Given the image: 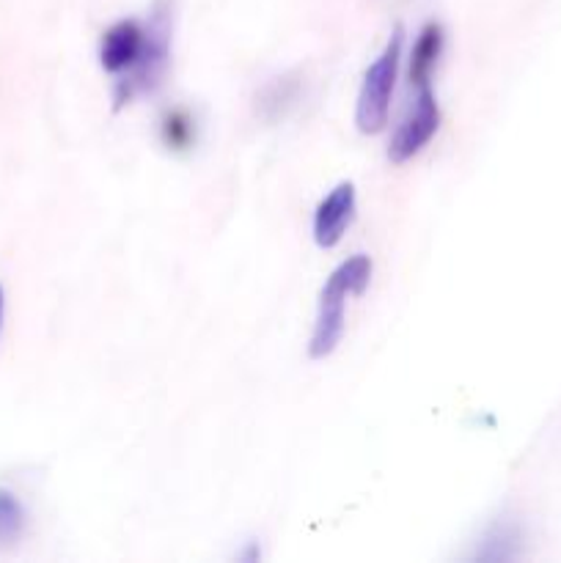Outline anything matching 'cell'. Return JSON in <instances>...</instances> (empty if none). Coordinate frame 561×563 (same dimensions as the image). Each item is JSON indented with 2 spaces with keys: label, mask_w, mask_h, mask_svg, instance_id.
<instances>
[{
  "label": "cell",
  "mask_w": 561,
  "mask_h": 563,
  "mask_svg": "<svg viewBox=\"0 0 561 563\" xmlns=\"http://www.w3.org/2000/svg\"><path fill=\"white\" fill-rule=\"evenodd\" d=\"M402 47H405V27L396 25L385 47L380 49V55L363 75L355 102V126L363 135H377L388 124L391 99H394L402 69Z\"/></svg>",
  "instance_id": "obj_1"
},
{
  "label": "cell",
  "mask_w": 561,
  "mask_h": 563,
  "mask_svg": "<svg viewBox=\"0 0 561 563\" xmlns=\"http://www.w3.org/2000/svg\"><path fill=\"white\" fill-rule=\"evenodd\" d=\"M148 38L143 49V60L135 75L127 80H116L113 102L116 108L132 102L138 93L154 91L163 80L165 69L170 60V0H154L152 16H148Z\"/></svg>",
  "instance_id": "obj_2"
},
{
  "label": "cell",
  "mask_w": 561,
  "mask_h": 563,
  "mask_svg": "<svg viewBox=\"0 0 561 563\" xmlns=\"http://www.w3.org/2000/svg\"><path fill=\"white\" fill-rule=\"evenodd\" d=\"M440 119H443V115H440V104L432 88H421V91H416L413 108L407 110L402 124L396 126L394 135H391V143H388L391 163L402 165L407 163V159L416 157V154H421L424 148H427V143L438 135Z\"/></svg>",
  "instance_id": "obj_3"
},
{
  "label": "cell",
  "mask_w": 561,
  "mask_h": 563,
  "mask_svg": "<svg viewBox=\"0 0 561 563\" xmlns=\"http://www.w3.org/2000/svg\"><path fill=\"white\" fill-rule=\"evenodd\" d=\"M148 25H143L135 16H124V20L113 22L108 31L99 38V66L116 80H127L135 75L138 66L143 60V49H146Z\"/></svg>",
  "instance_id": "obj_4"
},
{
  "label": "cell",
  "mask_w": 561,
  "mask_h": 563,
  "mask_svg": "<svg viewBox=\"0 0 561 563\" xmlns=\"http://www.w3.org/2000/svg\"><path fill=\"white\" fill-rule=\"evenodd\" d=\"M358 212V192L352 181H339L314 209L311 234L322 251L339 245Z\"/></svg>",
  "instance_id": "obj_5"
},
{
  "label": "cell",
  "mask_w": 561,
  "mask_h": 563,
  "mask_svg": "<svg viewBox=\"0 0 561 563\" xmlns=\"http://www.w3.org/2000/svg\"><path fill=\"white\" fill-rule=\"evenodd\" d=\"M346 300H350V295H344V291L330 284H324L322 291H319L317 319H314L311 341H308V355L314 361H324L341 344L346 324Z\"/></svg>",
  "instance_id": "obj_6"
},
{
  "label": "cell",
  "mask_w": 561,
  "mask_h": 563,
  "mask_svg": "<svg viewBox=\"0 0 561 563\" xmlns=\"http://www.w3.org/2000/svg\"><path fill=\"white\" fill-rule=\"evenodd\" d=\"M446 49V31L440 22L429 20L418 27L416 38H413L410 58H407V82L410 88L421 91V88H432L435 69L440 64V55Z\"/></svg>",
  "instance_id": "obj_7"
},
{
  "label": "cell",
  "mask_w": 561,
  "mask_h": 563,
  "mask_svg": "<svg viewBox=\"0 0 561 563\" xmlns=\"http://www.w3.org/2000/svg\"><path fill=\"white\" fill-rule=\"evenodd\" d=\"M522 537L515 522H495L479 542L473 559L476 561H512L520 555Z\"/></svg>",
  "instance_id": "obj_8"
},
{
  "label": "cell",
  "mask_w": 561,
  "mask_h": 563,
  "mask_svg": "<svg viewBox=\"0 0 561 563\" xmlns=\"http://www.w3.org/2000/svg\"><path fill=\"white\" fill-rule=\"evenodd\" d=\"M372 258H369L366 253H355V256L344 258V262L328 275L324 284L336 286V289H341L344 295L358 297L369 289V284H372Z\"/></svg>",
  "instance_id": "obj_9"
},
{
  "label": "cell",
  "mask_w": 561,
  "mask_h": 563,
  "mask_svg": "<svg viewBox=\"0 0 561 563\" xmlns=\"http://www.w3.org/2000/svg\"><path fill=\"white\" fill-rule=\"evenodd\" d=\"M28 531V509L9 487H0V550L22 542Z\"/></svg>",
  "instance_id": "obj_10"
},
{
  "label": "cell",
  "mask_w": 561,
  "mask_h": 563,
  "mask_svg": "<svg viewBox=\"0 0 561 563\" xmlns=\"http://www.w3.org/2000/svg\"><path fill=\"white\" fill-rule=\"evenodd\" d=\"M160 137H163V143L170 152H187V148L196 146V119L185 108L165 110L163 119H160Z\"/></svg>",
  "instance_id": "obj_11"
},
{
  "label": "cell",
  "mask_w": 561,
  "mask_h": 563,
  "mask_svg": "<svg viewBox=\"0 0 561 563\" xmlns=\"http://www.w3.org/2000/svg\"><path fill=\"white\" fill-rule=\"evenodd\" d=\"M297 93H300V86L292 75L278 77L270 86H264L262 97H258V108H262L264 119H280L297 102Z\"/></svg>",
  "instance_id": "obj_12"
},
{
  "label": "cell",
  "mask_w": 561,
  "mask_h": 563,
  "mask_svg": "<svg viewBox=\"0 0 561 563\" xmlns=\"http://www.w3.org/2000/svg\"><path fill=\"white\" fill-rule=\"evenodd\" d=\"M3 324H6V289L0 284V335H3Z\"/></svg>",
  "instance_id": "obj_13"
}]
</instances>
